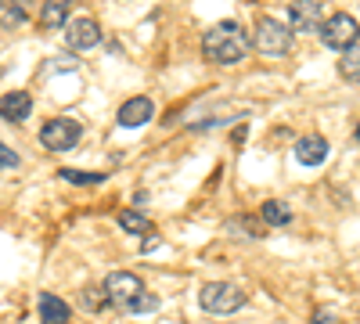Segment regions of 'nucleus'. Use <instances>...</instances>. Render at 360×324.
<instances>
[{
	"label": "nucleus",
	"mask_w": 360,
	"mask_h": 324,
	"mask_svg": "<svg viewBox=\"0 0 360 324\" xmlns=\"http://www.w3.org/2000/svg\"><path fill=\"white\" fill-rule=\"evenodd\" d=\"M249 47H252V40L245 33V25L234 22V18H224V22L209 25L202 33V58L209 65H238V62H245Z\"/></svg>",
	"instance_id": "f257e3e1"
},
{
	"label": "nucleus",
	"mask_w": 360,
	"mask_h": 324,
	"mask_svg": "<svg viewBox=\"0 0 360 324\" xmlns=\"http://www.w3.org/2000/svg\"><path fill=\"white\" fill-rule=\"evenodd\" d=\"M292 44H295V33L292 25L270 18V15H259L256 18V29H252V47L266 58H288L292 54Z\"/></svg>",
	"instance_id": "f03ea898"
},
{
	"label": "nucleus",
	"mask_w": 360,
	"mask_h": 324,
	"mask_svg": "<svg viewBox=\"0 0 360 324\" xmlns=\"http://www.w3.org/2000/svg\"><path fill=\"white\" fill-rule=\"evenodd\" d=\"M245 288L242 285H231V281H209V285H202V292H198V306L205 310V313H213V317H231V313H238L245 306Z\"/></svg>",
	"instance_id": "7ed1b4c3"
},
{
	"label": "nucleus",
	"mask_w": 360,
	"mask_h": 324,
	"mask_svg": "<svg viewBox=\"0 0 360 324\" xmlns=\"http://www.w3.org/2000/svg\"><path fill=\"white\" fill-rule=\"evenodd\" d=\"M105 292H108V306L123 310V313H130V317H134V306L148 296L144 281H141L134 271H112V274L105 278Z\"/></svg>",
	"instance_id": "20e7f679"
},
{
	"label": "nucleus",
	"mask_w": 360,
	"mask_h": 324,
	"mask_svg": "<svg viewBox=\"0 0 360 324\" xmlns=\"http://www.w3.org/2000/svg\"><path fill=\"white\" fill-rule=\"evenodd\" d=\"M317 37H321L324 47L346 54V51H353V47L360 44V22H356L353 15L339 11V15H332V18H324V25L317 29Z\"/></svg>",
	"instance_id": "39448f33"
},
{
	"label": "nucleus",
	"mask_w": 360,
	"mask_h": 324,
	"mask_svg": "<svg viewBox=\"0 0 360 324\" xmlns=\"http://www.w3.org/2000/svg\"><path fill=\"white\" fill-rule=\"evenodd\" d=\"M79 137H83V127L76 119H69V115H58V119H47L40 127V144L47 152H72Z\"/></svg>",
	"instance_id": "423d86ee"
},
{
	"label": "nucleus",
	"mask_w": 360,
	"mask_h": 324,
	"mask_svg": "<svg viewBox=\"0 0 360 324\" xmlns=\"http://www.w3.org/2000/svg\"><path fill=\"white\" fill-rule=\"evenodd\" d=\"M101 44V25L90 18V15H79L65 25V47L76 51V54H86Z\"/></svg>",
	"instance_id": "0eeeda50"
},
{
	"label": "nucleus",
	"mask_w": 360,
	"mask_h": 324,
	"mask_svg": "<svg viewBox=\"0 0 360 324\" xmlns=\"http://www.w3.org/2000/svg\"><path fill=\"white\" fill-rule=\"evenodd\" d=\"M288 25H292V33H317L324 25V4L321 0H292Z\"/></svg>",
	"instance_id": "6e6552de"
},
{
	"label": "nucleus",
	"mask_w": 360,
	"mask_h": 324,
	"mask_svg": "<svg viewBox=\"0 0 360 324\" xmlns=\"http://www.w3.org/2000/svg\"><path fill=\"white\" fill-rule=\"evenodd\" d=\"M152 115H155L152 98L137 94V98H127L123 105H119L115 123H119V127H127V130H137V127H144V123H152Z\"/></svg>",
	"instance_id": "1a4fd4ad"
},
{
	"label": "nucleus",
	"mask_w": 360,
	"mask_h": 324,
	"mask_svg": "<svg viewBox=\"0 0 360 324\" xmlns=\"http://www.w3.org/2000/svg\"><path fill=\"white\" fill-rule=\"evenodd\" d=\"M332 152V144H328L321 134H310V137H299L295 141V162L299 166H321Z\"/></svg>",
	"instance_id": "9d476101"
},
{
	"label": "nucleus",
	"mask_w": 360,
	"mask_h": 324,
	"mask_svg": "<svg viewBox=\"0 0 360 324\" xmlns=\"http://www.w3.org/2000/svg\"><path fill=\"white\" fill-rule=\"evenodd\" d=\"M33 115V98H29V91H8L0 94V119L8 123H22Z\"/></svg>",
	"instance_id": "9b49d317"
},
{
	"label": "nucleus",
	"mask_w": 360,
	"mask_h": 324,
	"mask_svg": "<svg viewBox=\"0 0 360 324\" xmlns=\"http://www.w3.org/2000/svg\"><path fill=\"white\" fill-rule=\"evenodd\" d=\"M37 317H40V324H69V320H72V306H69L65 299L51 296V292H40Z\"/></svg>",
	"instance_id": "f8f14e48"
},
{
	"label": "nucleus",
	"mask_w": 360,
	"mask_h": 324,
	"mask_svg": "<svg viewBox=\"0 0 360 324\" xmlns=\"http://www.w3.org/2000/svg\"><path fill=\"white\" fill-rule=\"evenodd\" d=\"M72 0H44L40 8V29H47V33H54L58 25H69L72 18Z\"/></svg>",
	"instance_id": "ddd939ff"
},
{
	"label": "nucleus",
	"mask_w": 360,
	"mask_h": 324,
	"mask_svg": "<svg viewBox=\"0 0 360 324\" xmlns=\"http://www.w3.org/2000/svg\"><path fill=\"white\" fill-rule=\"evenodd\" d=\"M259 220L266 227H288L292 223V209H288L285 202H278V198H266L263 209H259Z\"/></svg>",
	"instance_id": "4468645a"
},
{
	"label": "nucleus",
	"mask_w": 360,
	"mask_h": 324,
	"mask_svg": "<svg viewBox=\"0 0 360 324\" xmlns=\"http://www.w3.org/2000/svg\"><path fill=\"white\" fill-rule=\"evenodd\" d=\"M227 234H234V238H259L263 227H259L256 216L242 213V216H231V220H227Z\"/></svg>",
	"instance_id": "2eb2a0df"
},
{
	"label": "nucleus",
	"mask_w": 360,
	"mask_h": 324,
	"mask_svg": "<svg viewBox=\"0 0 360 324\" xmlns=\"http://www.w3.org/2000/svg\"><path fill=\"white\" fill-rule=\"evenodd\" d=\"M29 4H33V0H11V4H8V11L0 15V25H4L8 33L22 29V25H25V18H29Z\"/></svg>",
	"instance_id": "dca6fc26"
},
{
	"label": "nucleus",
	"mask_w": 360,
	"mask_h": 324,
	"mask_svg": "<svg viewBox=\"0 0 360 324\" xmlns=\"http://www.w3.org/2000/svg\"><path fill=\"white\" fill-rule=\"evenodd\" d=\"M79 306H83L86 313H101V310L108 306V292H105V285H90V288H83V292H79Z\"/></svg>",
	"instance_id": "f3484780"
},
{
	"label": "nucleus",
	"mask_w": 360,
	"mask_h": 324,
	"mask_svg": "<svg viewBox=\"0 0 360 324\" xmlns=\"http://www.w3.org/2000/svg\"><path fill=\"white\" fill-rule=\"evenodd\" d=\"M119 227H123L127 234H152V220H148L144 213H137V209H123L119 213Z\"/></svg>",
	"instance_id": "a211bd4d"
},
{
	"label": "nucleus",
	"mask_w": 360,
	"mask_h": 324,
	"mask_svg": "<svg viewBox=\"0 0 360 324\" xmlns=\"http://www.w3.org/2000/svg\"><path fill=\"white\" fill-rule=\"evenodd\" d=\"M339 76H342L346 83H356V86H360V47H353V51H346V54L339 58Z\"/></svg>",
	"instance_id": "6ab92c4d"
},
{
	"label": "nucleus",
	"mask_w": 360,
	"mask_h": 324,
	"mask_svg": "<svg viewBox=\"0 0 360 324\" xmlns=\"http://www.w3.org/2000/svg\"><path fill=\"white\" fill-rule=\"evenodd\" d=\"M58 176L69 184H105L108 173H83V169H58Z\"/></svg>",
	"instance_id": "aec40b11"
},
{
	"label": "nucleus",
	"mask_w": 360,
	"mask_h": 324,
	"mask_svg": "<svg viewBox=\"0 0 360 324\" xmlns=\"http://www.w3.org/2000/svg\"><path fill=\"white\" fill-rule=\"evenodd\" d=\"M159 310V296H155V292H148V296L134 306V317H148V313H155Z\"/></svg>",
	"instance_id": "412c9836"
},
{
	"label": "nucleus",
	"mask_w": 360,
	"mask_h": 324,
	"mask_svg": "<svg viewBox=\"0 0 360 324\" xmlns=\"http://www.w3.org/2000/svg\"><path fill=\"white\" fill-rule=\"evenodd\" d=\"M0 169H18V155L8 148V144H0Z\"/></svg>",
	"instance_id": "4be33fe9"
},
{
	"label": "nucleus",
	"mask_w": 360,
	"mask_h": 324,
	"mask_svg": "<svg viewBox=\"0 0 360 324\" xmlns=\"http://www.w3.org/2000/svg\"><path fill=\"white\" fill-rule=\"evenodd\" d=\"M310 324H335V317H332V313H328V310H321V313H317V317H314Z\"/></svg>",
	"instance_id": "5701e85b"
},
{
	"label": "nucleus",
	"mask_w": 360,
	"mask_h": 324,
	"mask_svg": "<svg viewBox=\"0 0 360 324\" xmlns=\"http://www.w3.org/2000/svg\"><path fill=\"white\" fill-rule=\"evenodd\" d=\"M8 4H11V0H0V15H4V11H8Z\"/></svg>",
	"instance_id": "b1692460"
},
{
	"label": "nucleus",
	"mask_w": 360,
	"mask_h": 324,
	"mask_svg": "<svg viewBox=\"0 0 360 324\" xmlns=\"http://www.w3.org/2000/svg\"><path fill=\"white\" fill-rule=\"evenodd\" d=\"M353 137H356V144H360V123H356V134H353Z\"/></svg>",
	"instance_id": "393cba45"
}]
</instances>
